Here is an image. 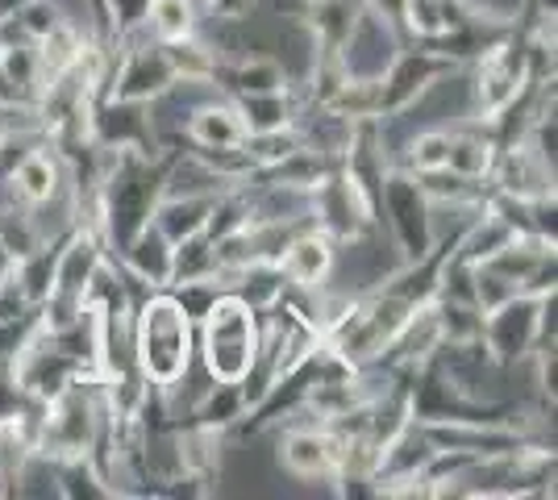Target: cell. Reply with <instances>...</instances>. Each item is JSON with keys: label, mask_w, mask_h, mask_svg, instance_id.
<instances>
[{"label": "cell", "mask_w": 558, "mask_h": 500, "mask_svg": "<svg viewBox=\"0 0 558 500\" xmlns=\"http://www.w3.org/2000/svg\"><path fill=\"white\" fill-rule=\"evenodd\" d=\"M138 358L142 371L159 388L184 376L187 367V313L175 301H150L138 321Z\"/></svg>", "instance_id": "cell-1"}, {"label": "cell", "mask_w": 558, "mask_h": 500, "mask_svg": "<svg viewBox=\"0 0 558 500\" xmlns=\"http://www.w3.org/2000/svg\"><path fill=\"white\" fill-rule=\"evenodd\" d=\"M333 447H329L326 438H317V434H296L292 442H288V467L292 472H301V476H317V472H326L329 463H333Z\"/></svg>", "instance_id": "cell-3"}, {"label": "cell", "mask_w": 558, "mask_h": 500, "mask_svg": "<svg viewBox=\"0 0 558 500\" xmlns=\"http://www.w3.org/2000/svg\"><path fill=\"white\" fill-rule=\"evenodd\" d=\"M196 134L205 138V143H221V146H233L238 138H242V121L233 118L230 109H209V113H201L196 118Z\"/></svg>", "instance_id": "cell-5"}, {"label": "cell", "mask_w": 558, "mask_h": 500, "mask_svg": "<svg viewBox=\"0 0 558 500\" xmlns=\"http://www.w3.org/2000/svg\"><path fill=\"white\" fill-rule=\"evenodd\" d=\"M17 184H22L25 196H34V200H43V196H50L54 192V171H50L47 159H25L22 171H17Z\"/></svg>", "instance_id": "cell-6"}, {"label": "cell", "mask_w": 558, "mask_h": 500, "mask_svg": "<svg viewBox=\"0 0 558 500\" xmlns=\"http://www.w3.org/2000/svg\"><path fill=\"white\" fill-rule=\"evenodd\" d=\"M155 17H159V29H163L167 38H180V34H187V4L184 0H159L155 4Z\"/></svg>", "instance_id": "cell-7"}, {"label": "cell", "mask_w": 558, "mask_h": 500, "mask_svg": "<svg viewBox=\"0 0 558 500\" xmlns=\"http://www.w3.org/2000/svg\"><path fill=\"white\" fill-rule=\"evenodd\" d=\"M258 333L255 313L242 301H221L213 305L209 326H205V363L221 383H238L255 367Z\"/></svg>", "instance_id": "cell-2"}, {"label": "cell", "mask_w": 558, "mask_h": 500, "mask_svg": "<svg viewBox=\"0 0 558 500\" xmlns=\"http://www.w3.org/2000/svg\"><path fill=\"white\" fill-rule=\"evenodd\" d=\"M329 267V246L322 239H304L288 251V276L296 284H313L317 276H326Z\"/></svg>", "instance_id": "cell-4"}]
</instances>
